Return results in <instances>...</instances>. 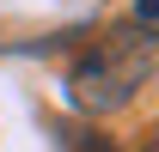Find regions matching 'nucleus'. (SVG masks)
<instances>
[{
	"label": "nucleus",
	"instance_id": "nucleus-1",
	"mask_svg": "<svg viewBox=\"0 0 159 152\" xmlns=\"http://www.w3.org/2000/svg\"><path fill=\"white\" fill-rule=\"evenodd\" d=\"M153 79H159V31L153 24H116L67 67V97L86 116H110L122 103H135V91Z\"/></svg>",
	"mask_w": 159,
	"mask_h": 152
},
{
	"label": "nucleus",
	"instance_id": "nucleus-2",
	"mask_svg": "<svg viewBox=\"0 0 159 152\" xmlns=\"http://www.w3.org/2000/svg\"><path fill=\"white\" fill-rule=\"evenodd\" d=\"M135 24H153L159 31V0H135Z\"/></svg>",
	"mask_w": 159,
	"mask_h": 152
},
{
	"label": "nucleus",
	"instance_id": "nucleus-3",
	"mask_svg": "<svg viewBox=\"0 0 159 152\" xmlns=\"http://www.w3.org/2000/svg\"><path fill=\"white\" fill-rule=\"evenodd\" d=\"M147 152H159V140H153V146H147Z\"/></svg>",
	"mask_w": 159,
	"mask_h": 152
}]
</instances>
